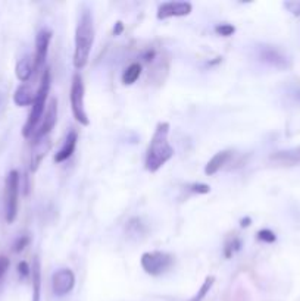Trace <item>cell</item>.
Listing matches in <instances>:
<instances>
[{
  "mask_svg": "<svg viewBox=\"0 0 300 301\" xmlns=\"http://www.w3.org/2000/svg\"><path fill=\"white\" fill-rule=\"evenodd\" d=\"M168 135H169V124L159 122L150 140L146 160H144V168L152 174L158 172L174 156V149L169 144Z\"/></svg>",
  "mask_w": 300,
  "mask_h": 301,
  "instance_id": "obj_1",
  "label": "cell"
},
{
  "mask_svg": "<svg viewBox=\"0 0 300 301\" xmlns=\"http://www.w3.org/2000/svg\"><path fill=\"white\" fill-rule=\"evenodd\" d=\"M94 43V24L91 10L84 6L75 28V49H74V66L77 69H82L88 59Z\"/></svg>",
  "mask_w": 300,
  "mask_h": 301,
  "instance_id": "obj_2",
  "label": "cell"
},
{
  "mask_svg": "<svg viewBox=\"0 0 300 301\" xmlns=\"http://www.w3.org/2000/svg\"><path fill=\"white\" fill-rule=\"evenodd\" d=\"M49 90H50V69L46 68L43 71V75H41V81H40V85H38V90L35 93V99L32 103V109L29 112V116H28L27 122L24 125L22 129V135L25 138H29L35 134L37 131V125L40 122V119L43 118L44 115V109H46V101H47V96H49Z\"/></svg>",
  "mask_w": 300,
  "mask_h": 301,
  "instance_id": "obj_3",
  "label": "cell"
},
{
  "mask_svg": "<svg viewBox=\"0 0 300 301\" xmlns=\"http://www.w3.org/2000/svg\"><path fill=\"white\" fill-rule=\"evenodd\" d=\"M21 176L18 171H10L4 184V218L7 224H13L18 215V197H19Z\"/></svg>",
  "mask_w": 300,
  "mask_h": 301,
  "instance_id": "obj_4",
  "label": "cell"
},
{
  "mask_svg": "<svg viewBox=\"0 0 300 301\" xmlns=\"http://www.w3.org/2000/svg\"><path fill=\"white\" fill-rule=\"evenodd\" d=\"M174 262V256L165 251H146L140 259L143 271L150 276L164 275L172 268Z\"/></svg>",
  "mask_w": 300,
  "mask_h": 301,
  "instance_id": "obj_5",
  "label": "cell"
},
{
  "mask_svg": "<svg viewBox=\"0 0 300 301\" xmlns=\"http://www.w3.org/2000/svg\"><path fill=\"white\" fill-rule=\"evenodd\" d=\"M69 100H71V109H72V115L75 121L84 126L90 125V119L87 116L85 106H84V82L80 72H75L72 76Z\"/></svg>",
  "mask_w": 300,
  "mask_h": 301,
  "instance_id": "obj_6",
  "label": "cell"
},
{
  "mask_svg": "<svg viewBox=\"0 0 300 301\" xmlns=\"http://www.w3.org/2000/svg\"><path fill=\"white\" fill-rule=\"evenodd\" d=\"M75 287V275L71 269H59L52 275V290L57 297L69 294Z\"/></svg>",
  "mask_w": 300,
  "mask_h": 301,
  "instance_id": "obj_7",
  "label": "cell"
},
{
  "mask_svg": "<svg viewBox=\"0 0 300 301\" xmlns=\"http://www.w3.org/2000/svg\"><path fill=\"white\" fill-rule=\"evenodd\" d=\"M52 40V31L47 28H43L35 35V53H34V72H38L41 66L46 63L49 44Z\"/></svg>",
  "mask_w": 300,
  "mask_h": 301,
  "instance_id": "obj_8",
  "label": "cell"
},
{
  "mask_svg": "<svg viewBox=\"0 0 300 301\" xmlns=\"http://www.w3.org/2000/svg\"><path fill=\"white\" fill-rule=\"evenodd\" d=\"M193 10V4L190 1H165L158 7V19L165 21L168 18H177V16H187Z\"/></svg>",
  "mask_w": 300,
  "mask_h": 301,
  "instance_id": "obj_9",
  "label": "cell"
},
{
  "mask_svg": "<svg viewBox=\"0 0 300 301\" xmlns=\"http://www.w3.org/2000/svg\"><path fill=\"white\" fill-rule=\"evenodd\" d=\"M52 149V140L50 137H43L37 138L32 141V149H31V159H29V169L31 172H37L40 168L43 159L47 156V153Z\"/></svg>",
  "mask_w": 300,
  "mask_h": 301,
  "instance_id": "obj_10",
  "label": "cell"
},
{
  "mask_svg": "<svg viewBox=\"0 0 300 301\" xmlns=\"http://www.w3.org/2000/svg\"><path fill=\"white\" fill-rule=\"evenodd\" d=\"M56 121H57V100H56V97H52L50 101H49V104H47L46 112H44L41 125L35 131V134L32 135L34 140L47 137V135L50 134V131L55 128Z\"/></svg>",
  "mask_w": 300,
  "mask_h": 301,
  "instance_id": "obj_11",
  "label": "cell"
},
{
  "mask_svg": "<svg viewBox=\"0 0 300 301\" xmlns=\"http://www.w3.org/2000/svg\"><path fill=\"white\" fill-rule=\"evenodd\" d=\"M77 141H78V134L75 129H71L65 138V143L63 146L60 147V150L57 151L55 154V162L56 163H62L65 160H68L72 153L75 151V147H77Z\"/></svg>",
  "mask_w": 300,
  "mask_h": 301,
  "instance_id": "obj_12",
  "label": "cell"
},
{
  "mask_svg": "<svg viewBox=\"0 0 300 301\" xmlns=\"http://www.w3.org/2000/svg\"><path fill=\"white\" fill-rule=\"evenodd\" d=\"M261 59L270 65H274L277 68H286L287 66V59L281 54V51L277 50L275 47L271 46H265L261 49Z\"/></svg>",
  "mask_w": 300,
  "mask_h": 301,
  "instance_id": "obj_13",
  "label": "cell"
},
{
  "mask_svg": "<svg viewBox=\"0 0 300 301\" xmlns=\"http://www.w3.org/2000/svg\"><path fill=\"white\" fill-rule=\"evenodd\" d=\"M231 156H233V151L231 150L218 151V153L208 162V165H206V168H205V174L208 176L215 175L221 168H224V165H227V162L231 159Z\"/></svg>",
  "mask_w": 300,
  "mask_h": 301,
  "instance_id": "obj_14",
  "label": "cell"
},
{
  "mask_svg": "<svg viewBox=\"0 0 300 301\" xmlns=\"http://www.w3.org/2000/svg\"><path fill=\"white\" fill-rule=\"evenodd\" d=\"M15 74L22 84L27 82L31 75L34 74V57L24 56L22 59H19L16 63V68H15Z\"/></svg>",
  "mask_w": 300,
  "mask_h": 301,
  "instance_id": "obj_15",
  "label": "cell"
},
{
  "mask_svg": "<svg viewBox=\"0 0 300 301\" xmlns=\"http://www.w3.org/2000/svg\"><path fill=\"white\" fill-rule=\"evenodd\" d=\"M31 278H32V299L31 301H40V297H41V266H40V260L37 256L32 260Z\"/></svg>",
  "mask_w": 300,
  "mask_h": 301,
  "instance_id": "obj_16",
  "label": "cell"
},
{
  "mask_svg": "<svg viewBox=\"0 0 300 301\" xmlns=\"http://www.w3.org/2000/svg\"><path fill=\"white\" fill-rule=\"evenodd\" d=\"M34 99H35V93L25 82L21 84L13 93V101H15L16 106H29V104L32 106Z\"/></svg>",
  "mask_w": 300,
  "mask_h": 301,
  "instance_id": "obj_17",
  "label": "cell"
},
{
  "mask_svg": "<svg viewBox=\"0 0 300 301\" xmlns=\"http://www.w3.org/2000/svg\"><path fill=\"white\" fill-rule=\"evenodd\" d=\"M141 72H143V66H141L140 62L131 63V65L124 71V74H122V82H124L125 85H133L137 79L140 78Z\"/></svg>",
  "mask_w": 300,
  "mask_h": 301,
  "instance_id": "obj_18",
  "label": "cell"
},
{
  "mask_svg": "<svg viewBox=\"0 0 300 301\" xmlns=\"http://www.w3.org/2000/svg\"><path fill=\"white\" fill-rule=\"evenodd\" d=\"M214 284H215V276L211 275L208 276L206 279H205V282L202 284V287H200V290L197 291V294L191 299L190 301H202L208 294H209V291H211V288L214 287Z\"/></svg>",
  "mask_w": 300,
  "mask_h": 301,
  "instance_id": "obj_19",
  "label": "cell"
},
{
  "mask_svg": "<svg viewBox=\"0 0 300 301\" xmlns=\"http://www.w3.org/2000/svg\"><path fill=\"white\" fill-rule=\"evenodd\" d=\"M242 249V240L237 238V237H233L230 238L227 243H225V247H224V254L227 259H230L236 251H239Z\"/></svg>",
  "mask_w": 300,
  "mask_h": 301,
  "instance_id": "obj_20",
  "label": "cell"
},
{
  "mask_svg": "<svg viewBox=\"0 0 300 301\" xmlns=\"http://www.w3.org/2000/svg\"><path fill=\"white\" fill-rule=\"evenodd\" d=\"M258 240L262 241V243H267V244H273L277 241V235L274 234L271 229H261L258 232Z\"/></svg>",
  "mask_w": 300,
  "mask_h": 301,
  "instance_id": "obj_21",
  "label": "cell"
},
{
  "mask_svg": "<svg viewBox=\"0 0 300 301\" xmlns=\"http://www.w3.org/2000/svg\"><path fill=\"white\" fill-rule=\"evenodd\" d=\"M215 32L222 35V37H230L236 32V26L231 24H218L215 26Z\"/></svg>",
  "mask_w": 300,
  "mask_h": 301,
  "instance_id": "obj_22",
  "label": "cell"
},
{
  "mask_svg": "<svg viewBox=\"0 0 300 301\" xmlns=\"http://www.w3.org/2000/svg\"><path fill=\"white\" fill-rule=\"evenodd\" d=\"M189 190L194 194H208V193H211V187L208 184H202V182L191 184V185H189Z\"/></svg>",
  "mask_w": 300,
  "mask_h": 301,
  "instance_id": "obj_23",
  "label": "cell"
},
{
  "mask_svg": "<svg viewBox=\"0 0 300 301\" xmlns=\"http://www.w3.org/2000/svg\"><path fill=\"white\" fill-rule=\"evenodd\" d=\"M28 244H29V237H28V235H21V237L15 241V244H13V251H15V253H21V251L27 247Z\"/></svg>",
  "mask_w": 300,
  "mask_h": 301,
  "instance_id": "obj_24",
  "label": "cell"
},
{
  "mask_svg": "<svg viewBox=\"0 0 300 301\" xmlns=\"http://www.w3.org/2000/svg\"><path fill=\"white\" fill-rule=\"evenodd\" d=\"M9 265H10V260L6 256H0V281L3 279V276L6 275Z\"/></svg>",
  "mask_w": 300,
  "mask_h": 301,
  "instance_id": "obj_25",
  "label": "cell"
},
{
  "mask_svg": "<svg viewBox=\"0 0 300 301\" xmlns=\"http://www.w3.org/2000/svg\"><path fill=\"white\" fill-rule=\"evenodd\" d=\"M18 272H19V275L21 278H27V276L31 275V268H29V265H28L27 262H19V265H18Z\"/></svg>",
  "mask_w": 300,
  "mask_h": 301,
  "instance_id": "obj_26",
  "label": "cell"
},
{
  "mask_svg": "<svg viewBox=\"0 0 300 301\" xmlns=\"http://www.w3.org/2000/svg\"><path fill=\"white\" fill-rule=\"evenodd\" d=\"M286 7L293 13V15H300V1H287Z\"/></svg>",
  "mask_w": 300,
  "mask_h": 301,
  "instance_id": "obj_27",
  "label": "cell"
},
{
  "mask_svg": "<svg viewBox=\"0 0 300 301\" xmlns=\"http://www.w3.org/2000/svg\"><path fill=\"white\" fill-rule=\"evenodd\" d=\"M122 31H124V24L121 21H118L113 26V35H119V34H122Z\"/></svg>",
  "mask_w": 300,
  "mask_h": 301,
  "instance_id": "obj_28",
  "label": "cell"
},
{
  "mask_svg": "<svg viewBox=\"0 0 300 301\" xmlns=\"http://www.w3.org/2000/svg\"><path fill=\"white\" fill-rule=\"evenodd\" d=\"M252 224V219L247 216V218H243L242 221H240V225H242V228H247V226Z\"/></svg>",
  "mask_w": 300,
  "mask_h": 301,
  "instance_id": "obj_29",
  "label": "cell"
}]
</instances>
